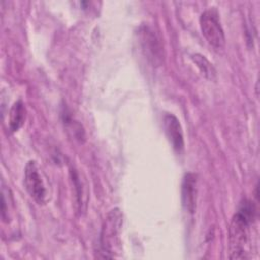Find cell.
I'll return each instance as SVG.
<instances>
[{
    "label": "cell",
    "mask_w": 260,
    "mask_h": 260,
    "mask_svg": "<svg viewBox=\"0 0 260 260\" xmlns=\"http://www.w3.org/2000/svg\"><path fill=\"white\" fill-rule=\"evenodd\" d=\"M256 208L250 200H244L232 218L229 230V250L231 259H247L251 252V224Z\"/></svg>",
    "instance_id": "obj_1"
},
{
    "label": "cell",
    "mask_w": 260,
    "mask_h": 260,
    "mask_svg": "<svg viewBox=\"0 0 260 260\" xmlns=\"http://www.w3.org/2000/svg\"><path fill=\"white\" fill-rule=\"evenodd\" d=\"M123 215L119 208L110 210L104 219L100 235L101 251L107 258L117 257L121 250Z\"/></svg>",
    "instance_id": "obj_2"
},
{
    "label": "cell",
    "mask_w": 260,
    "mask_h": 260,
    "mask_svg": "<svg viewBox=\"0 0 260 260\" xmlns=\"http://www.w3.org/2000/svg\"><path fill=\"white\" fill-rule=\"evenodd\" d=\"M199 23L206 41L215 49H222L225 44V38L217 12L213 9L205 10L199 18Z\"/></svg>",
    "instance_id": "obj_3"
},
{
    "label": "cell",
    "mask_w": 260,
    "mask_h": 260,
    "mask_svg": "<svg viewBox=\"0 0 260 260\" xmlns=\"http://www.w3.org/2000/svg\"><path fill=\"white\" fill-rule=\"evenodd\" d=\"M24 186L30 197L39 204L45 203L47 199V189L43 181L38 164L30 160L24 169Z\"/></svg>",
    "instance_id": "obj_4"
},
{
    "label": "cell",
    "mask_w": 260,
    "mask_h": 260,
    "mask_svg": "<svg viewBox=\"0 0 260 260\" xmlns=\"http://www.w3.org/2000/svg\"><path fill=\"white\" fill-rule=\"evenodd\" d=\"M164 128L173 148L181 153L184 149V136L180 121L173 114H166L164 117Z\"/></svg>",
    "instance_id": "obj_5"
},
{
    "label": "cell",
    "mask_w": 260,
    "mask_h": 260,
    "mask_svg": "<svg viewBox=\"0 0 260 260\" xmlns=\"http://www.w3.org/2000/svg\"><path fill=\"white\" fill-rule=\"evenodd\" d=\"M196 176L192 173L185 174L182 183V203L184 208L193 213L196 207Z\"/></svg>",
    "instance_id": "obj_6"
},
{
    "label": "cell",
    "mask_w": 260,
    "mask_h": 260,
    "mask_svg": "<svg viewBox=\"0 0 260 260\" xmlns=\"http://www.w3.org/2000/svg\"><path fill=\"white\" fill-rule=\"evenodd\" d=\"M141 32L142 48L144 49L146 54L149 55V58H151L155 62L157 58H160L159 52L161 47L159 46V43L152 30L144 28Z\"/></svg>",
    "instance_id": "obj_7"
},
{
    "label": "cell",
    "mask_w": 260,
    "mask_h": 260,
    "mask_svg": "<svg viewBox=\"0 0 260 260\" xmlns=\"http://www.w3.org/2000/svg\"><path fill=\"white\" fill-rule=\"evenodd\" d=\"M25 108L21 100L16 101L9 112V130L11 132L18 131L24 123Z\"/></svg>",
    "instance_id": "obj_8"
},
{
    "label": "cell",
    "mask_w": 260,
    "mask_h": 260,
    "mask_svg": "<svg viewBox=\"0 0 260 260\" xmlns=\"http://www.w3.org/2000/svg\"><path fill=\"white\" fill-rule=\"evenodd\" d=\"M192 60L197 65L201 73L208 79H213L215 77V69L212 64L202 55L195 54L192 56Z\"/></svg>",
    "instance_id": "obj_9"
}]
</instances>
